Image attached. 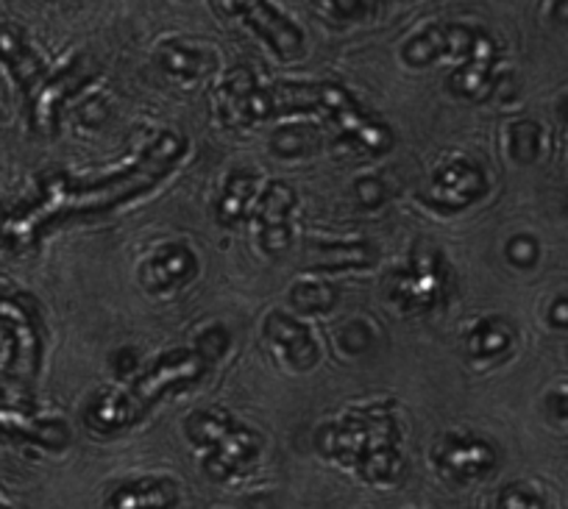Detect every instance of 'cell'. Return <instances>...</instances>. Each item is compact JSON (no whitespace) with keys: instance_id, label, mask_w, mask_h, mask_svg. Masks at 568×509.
<instances>
[{"instance_id":"cell-1","label":"cell","mask_w":568,"mask_h":509,"mask_svg":"<svg viewBox=\"0 0 568 509\" xmlns=\"http://www.w3.org/2000/svg\"><path fill=\"white\" fill-rule=\"evenodd\" d=\"M187 140L176 131H165L156 136L142 156L131 164V170H120L114 176L101 179V182H70V179H53L48 182L45 195L34 210L26 215L14 217L3 237L12 245L18 243H34L42 234L51 232L59 223H68L73 217H92L101 212H112L118 206L129 204V201L140 198V195L151 193L160 187L173 170L179 167L184 156H187Z\"/></svg>"},{"instance_id":"cell-2","label":"cell","mask_w":568,"mask_h":509,"mask_svg":"<svg viewBox=\"0 0 568 509\" xmlns=\"http://www.w3.org/2000/svg\"><path fill=\"white\" fill-rule=\"evenodd\" d=\"M229 346V334L221 326L201 334L193 348H176L156 359L154 365L136 374L125 385L112 387L92 398L84 409V424L95 435H118L140 424L165 396L199 385L210 365L223 357Z\"/></svg>"},{"instance_id":"cell-3","label":"cell","mask_w":568,"mask_h":509,"mask_svg":"<svg viewBox=\"0 0 568 509\" xmlns=\"http://www.w3.org/2000/svg\"><path fill=\"white\" fill-rule=\"evenodd\" d=\"M315 446L324 457L357 470V476L374 485H393L404 474L402 429L393 404H368L324 424Z\"/></svg>"},{"instance_id":"cell-4","label":"cell","mask_w":568,"mask_h":509,"mask_svg":"<svg viewBox=\"0 0 568 509\" xmlns=\"http://www.w3.org/2000/svg\"><path fill=\"white\" fill-rule=\"evenodd\" d=\"M190 442L204 451L206 476L226 481L260 459L262 437L251 426L234 420L226 409H199L184 420Z\"/></svg>"},{"instance_id":"cell-5","label":"cell","mask_w":568,"mask_h":509,"mask_svg":"<svg viewBox=\"0 0 568 509\" xmlns=\"http://www.w3.org/2000/svg\"><path fill=\"white\" fill-rule=\"evenodd\" d=\"M0 332L12 339V354L3 368V381L9 387L7 401L23 404L34 387L45 352V323L40 304L29 293H0Z\"/></svg>"},{"instance_id":"cell-6","label":"cell","mask_w":568,"mask_h":509,"mask_svg":"<svg viewBox=\"0 0 568 509\" xmlns=\"http://www.w3.org/2000/svg\"><path fill=\"white\" fill-rule=\"evenodd\" d=\"M221 3L229 14L243 20L260 40H265L276 57L291 59L302 53L304 34L293 20L271 7V0H221Z\"/></svg>"},{"instance_id":"cell-7","label":"cell","mask_w":568,"mask_h":509,"mask_svg":"<svg viewBox=\"0 0 568 509\" xmlns=\"http://www.w3.org/2000/svg\"><path fill=\"white\" fill-rule=\"evenodd\" d=\"M485 187H488V179H485L479 164H474L471 159H455V162L444 164V167L435 173L433 184H429L424 198L429 201L435 210L457 212L483 198Z\"/></svg>"},{"instance_id":"cell-8","label":"cell","mask_w":568,"mask_h":509,"mask_svg":"<svg viewBox=\"0 0 568 509\" xmlns=\"http://www.w3.org/2000/svg\"><path fill=\"white\" fill-rule=\"evenodd\" d=\"M440 474L452 476L457 481L483 479L499 465V454L488 440H479L474 435H446L435 446L433 454Z\"/></svg>"},{"instance_id":"cell-9","label":"cell","mask_w":568,"mask_h":509,"mask_svg":"<svg viewBox=\"0 0 568 509\" xmlns=\"http://www.w3.org/2000/svg\"><path fill=\"white\" fill-rule=\"evenodd\" d=\"M262 334L271 343L273 352L284 359V363L291 365L296 370H310L315 368L318 363L321 352L315 346L313 334L310 328L304 326L302 320L291 315H282V312H271L262 323Z\"/></svg>"},{"instance_id":"cell-10","label":"cell","mask_w":568,"mask_h":509,"mask_svg":"<svg viewBox=\"0 0 568 509\" xmlns=\"http://www.w3.org/2000/svg\"><path fill=\"white\" fill-rule=\"evenodd\" d=\"M0 435L12 440L34 442L48 451H62L70 446V429L62 420H40L23 407L0 396Z\"/></svg>"},{"instance_id":"cell-11","label":"cell","mask_w":568,"mask_h":509,"mask_svg":"<svg viewBox=\"0 0 568 509\" xmlns=\"http://www.w3.org/2000/svg\"><path fill=\"white\" fill-rule=\"evenodd\" d=\"M293 206H296V193L287 184L271 182L267 190H262L260 204H256V217L262 223L260 245L267 254H278L291 245V217Z\"/></svg>"},{"instance_id":"cell-12","label":"cell","mask_w":568,"mask_h":509,"mask_svg":"<svg viewBox=\"0 0 568 509\" xmlns=\"http://www.w3.org/2000/svg\"><path fill=\"white\" fill-rule=\"evenodd\" d=\"M195 273H199V259H195L193 251L187 245L168 243L149 256V262L142 267V284L151 293L162 295L187 284L190 278H195Z\"/></svg>"},{"instance_id":"cell-13","label":"cell","mask_w":568,"mask_h":509,"mask_svg":"<svg viewBox=\"0 0 568 509\" xmlns=\"http://www.w3.org/2000/svg\"><path fill=\"white\" fill-rule=\"evenodd\" d=\"M0 62L12 70L14 81L23 90L26 101L34 95L42 86L45 75V64L40 62V57L34 53V48L26 40V31L14 23H3L0 20Z\"/></svg>"},{"instance_id":"cell-14","label":"cell","mask_w":568,"mask_h":509,"mask_svg":"<svg viewBox=\"0 0 568 509\" xmlns=\"http://www.w3.org/2000/svg\"><path fill=\"white\" fill-rule=\"evenodd\" d=\"M179 503V485L165 476L125 481L106 498V509H173Z\"/></svg>"},{"instance_id":"cell-15","label":"cell","mask_w":568,"mask_h":509,"mask_svg":"<svg viewBox=\"0 0 568 509\" xmlns=\"http://www.w3.org/2000/svg\"><path fill=\"white\" fill-rule=\"evenodd\" d=\"M254 187L256 179L251 176V173H245V170L232 173V179H229L226 187H223L221 204H217V221H221L223 226H234V223L245 215V206L254 198Z\"/></svg>"},{"instance_id":"cell-16","label":"cell","mask_w":568,"mask_h":509,"mask_svg":"<svg viewBox=\"0 0 568 509\" xmlns=\"http://www.w3.org/2000/svg\"><path fill=\"white\" fill-rule=\"evenodd\" d=\"M513 343L510 326L501 320H483L466 339V348L474 359H494L505 354Z\"/></svg>"},{"instance_id":"cell-17","label":"cell","mask_w":568,"mask_h":509,"mask_svg":"<svg viewBox=\"0 0 568 509\" xmlns=\"http://www.w3.org/2000/svg\"><path fill=\"white\" fill-rule=\"evenodd\" d=\"M160 64L165 68V73L179 75V79H199V75L210 73L215 68L210 57L193 51V48H184L179 42H171L160 51Z\"/></svg>"},{"instance_id":"cell-18","label":"cell","mask_w":568,"mask_h":509,"mask_svg":"<svg viewBox=\"0 0 568 509\" xmlns=\"http://www.w3.org/2000/svg\"><path fill=\"white\" fill-rule=\"evenodd\" d=\"M452 51V42H449V26H435V29L424 31L420 37H415V40H409L407 45H404V59H407L409 64H418V68H424V64L435 62L438 57H444V53Z\"/></svg>"},{"instance_id":"cell-19","label":"cell","mask_w":568,"mask_h":509,"mask_svg":"<svg viewBox=\"0 0 568 509\" xmlns=\"http://www.w3.org/2000/svg\"><path fill=\"white\" fill-rule=\"evenodd\" d=\"M291 301L298 312H326L335 306L337 289L329 284H296L291 289Z\"/></svg>"},{"instance_id":"cell-20","label":"cell","mask_w":568,"mask_h":509,"mask_svg":"<svg viewBox=\"0 0 568 509\" xmlns=\"http://www.w3.org/2000/svg\"><path fill=\"white\" fill-rule=\"evenodd\" d=\"M496 509H549L546 507L544 496L538 490H532L529 485H507L499 492V501Z\"/></svg>"},{"instance_id":"cell-21","label":"cell","mask_w":568,"mask_h":509,"mask_svg":"<svg viewBox=\"0 0 568 509\" xmlns=\"http://www.w3.org/2000/svg\"><path fill=\"white\" fill-rule=\"evenodd\" d=\"M332 7H335L337 14L343 18H357L363 12V0H332Z\"/></svg>"},{"instance_id":"cell-22","label":"cell","mask_w":568,"mask_h":509,"mask_svg":"<svg viewBox=\"0 0 568 509\" xmlns=\"http://www.w3.org/2000/svg\"><path fill=\"white\" fill-rule=\"evenodd\" d=\"M549 413L555 418L568 420V396H549Z\"/></svg>"},{"instance_id":"cell-23","label":"cell","mask_w":568,"mask_h":509,"mask_svg":"<svg viewBox=\"0 0 568 509\" xmlns=\"http://www.w3.org/2000/svg\"><path fill=\"white\" fill-rule=\"evenodd\" d=\"M0 509H7V507H0Z\"/></svg>"}]
</instances>
